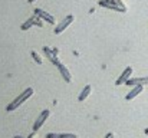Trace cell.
I'll return each mask as SVG.
<instances>
[{"instance_id":"7c38bea8","label":"cell","mask_w":148,"mask_h":138,"mask_svg":"<svg viewBox=\"0 0 148 138\" xmlns=\"http://www.w3.org/2000/svg\"><path fill=\"white\" fill-rule=\"evenodd\" d=\"M46 138H78L76 134H56V133H48Z\"/></svg>"},{"instance_id":"e0dca14e","label":"cell","mask_w":148,"mask_h":138,"mask_svg":"<svg viewBox=\"0 0 148 138\" xmlns=\"http://www.w3.org/2000/svg\"><path fill=\"white\" fill-rule=\"evenodd\" d=\"M27 1H29V3H33V1H36V0H27Z\"/></svg>"},{"instance_id":"6da1fadb","label":"cell","mask_w":148,"mask_h":138,"mask_svg":"<svg viewBox=\"0 0 148 138\" xmlns=\"http://www.w3.org/2000/svg\"><path fill=\"white\" fill-rule=\"evenodd\" d=\"M32 95H33V88H26L25 91L20 92V93H19V95H17V96H16V98H14V99L6 106V111H7V112H12V111L17 109V108H19L22 104H25Z\"/></svg>"},{"instance_id":"30bf717a","label":"cell","mask_w":148,"mask_h":138,"mask_svg":"<svg viewBox=\"0 0 148 138\" xmlns=\"http://www.w3.org/2000/svg\"><path fill=\"white\" fill-rule=\"evenodd\" d=\"M143 89H144V87H143V85H137V87H134L131 91L125 95V99H127V101H132L134 98H137V96L143 92Z\"/></svg>"},{"instance_id":"5bb4252c","label":"cell","mask_w":148,"mask_h":138,"mask_svg":"<svg viewBox=\"0 0 148 138\" xmlns=\"http://www.w3.org/2000/svg\"><path fill=\"white\" fill-rule=\"evenodd\" d=\"M32 58H33V60H35L38 65H42V63H43V60H42L40 55H39L36 50H32Z\"/></svg>"},{"instance_id":"52a82bcc","label":"cell","mask_w":148,"mask_h":138,"mask_svg":"<svg viewBox=\"0 0 148 138\" xmlns=\"http://www.w3.org/2000/svg\"><path fill=\"white\" fill-rule=\"evenodd\" d=\"M99 6H101V7L111 9V10H115V12H121V13H125V12H127V6H116V4L108 3L106 0H101V1H99Z\"/></svg>"},{"instance_id":"2e32d148","label":"cell","mask_w":148,"mask_h":138,"mask_svg":"<svg viewBox=\"0 0 148 138\" xmlns=\"http://www.w3.org/2000/svg\"><path fill=\"white\" fill-rule=\"evenodd\" d=\"M105 138H114V133H108V134L105 135Z\"/></svg>"},{"instance_id":"3957f363","label":"cell","mask_w":148,"mask_h":138,"mask_svg":"<svg viewBox=\"0 0 148 138\" xmlns=\"http://www.w3.org/2000/svg\"><path fill=\"white\" fill-rule=\"evenodd\" d=\"M49 115H50L49 109H43V111L38 115V118H36L35 124H33V131H38L39 128H42V125L46 122V119L49 118Z\"/></svg>"},{"instance_id":"ac0fdd59","label":"cell","mask_w":148,"mask_h":138,"mask_svg":"<svg viewBox=\"0 0 148 138\" xmlns=\"http://www.w3.org/2000/svg\"><path fill=\"white\" fill-rule=\"evenodd\" d=\"M145 134H147V135H148V128H147V130H145Z\"/></svg>"},{"instance_id":"5b68a950","label":"cell","mask_w":148,"mask_h":138,"mask_svg":"<svg viewBox=\"0 0 148 138\" xmlns=\"http://www.w3.org/2000/svg\"><path fill=\"white\" fill-rule=\"evenodd\" d=\"M35 14H36V16H39L42 20L48 22L49 25H55V23H56V19H55L52 14H49L48 12H45L43 9H39V7H38V9H35Z\"/></svg>"},{"instance_id":"9c48e42d","label":"cell","mask_w":148,"mask_h":138,"mask_svg":"<svg viewBox=\"0 0 148 138\" xmlns=\"http://www.w3.org/2000/svg\"><path fill=\"white\" fill-rule=\"evenodd\" d=\"M56 66H58V71H59L60 76L63 78V81H65V82H71V81H72V76H71L69 69H68V68H66L63 63H58Z\"/></svg>"},{"instance_id":"277c9868","label":"cell","mask_w":148,"mask_h":138,"mask_svg":"<svg viewBox=\"0 0 148 138\" xmlns=\"http://www.w3.org/2000/svg\"><path fill=\"white\" fill-rule=\"evenodd\" d=\"M40 20H42V19H40L39 16H36V14H35V16L29 17V19H27V20H26V22L22 25V27H20V29H22V30H29L32 26H40V27H42L43 25L40 23Z\"/></svg>"},{"instance_id":"4fadbf2b","label":"cell","mask_w":148,"mask_h":138,"mask_svg":"<svg viewBox=\"0 0 148 138\" xmlns=\"http://www.w3.org/2000/svg\"><path fill=\"white\" fill-rule=\"evenodd\" d=\"M91 91H92V87L91 85H86L84 89H82V92L79 93V96H78V99L82 102V101H85L88 96H89V93H91Z\"/></svg>"},{"instance_id":"8fae6325","label":"cell","mask_w":148,"mask_h":138,"mask_svg":"<svg viewBox=\"0 0 148 138\" xmlns=\"http://www.w3.org/2000/svg\"><path fill=\"white\" fill-rule=\"evenodd\" d=\"M43 52H45V55L48 56V59H49L52 63H55V65H58L59 62H58V49H49V47H45L43 49Z\"/></svg>"},{"instance_id":"7a4b0ae2","label":"cell","mask_w":148,"mask_h":138,"mask_svg":"<svg viewBox=\"0 0 148 138\" xmlns=\"http://www.w3.org/2000/svg\"><path fill=\"white\" fill-rule=\"evenodd\" d=\"M73 20H75V16H73V14H68L66 17H63V19L60 20V23L56 25V27H55V33H56V35H60L63 30H66V29L72 25Z\"/></svg>"},{"instance_id":"8992f818","label":"cell","mask_w":148,"mask_h":138,"mask_svg":"<svg viewBox=\"0 0 148 138\" xmlns=\"http://www.w3.org/2000/svg\"><path fill=\"white\" fill-rule=\"evenodd\" d=\"M131 75H132V68H131V66H127V68L124 69V72L118 76L115 85L118 87V85H124V84H127V81L131 78Z\"/></svg>"},{"instance_id":"9a60e30c","label":"cell","mask_w":148,"mask_h":138,"mask_svg":"<svg viewBox=\"0 0 148 138\" xmlns=\"http://www.w3.org/2000/svg\"><path fill=\"white\" fill-rule=\"evenodd\" d=\"M108 3H112V4H116V6H125L122 3V0H106Z\"/></svg>"},{"instance_id":"ba28073f","label":"cell","mask_w":148,"mask_h":138,"mask_svg":"<svg viewBox=\"0 0 148 138\" xmlns=\"http://www.w3.org/2000/svg\"><path fill=\"white\" fill-rule=\"evenodd\" d=\"M125 85H128V87H137V85H148V76H141V78H130L128 81H127V84Z\"/></svg>"}]
</instances>
